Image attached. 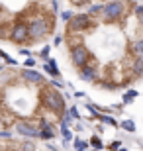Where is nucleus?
I'll use <instances>...</instances> for the list:
<instances>
[{
	"mask_svg": "<svg viewBox=\"0 0 143 151\" xmlns=\"http://www.w3.org/2000/svg\"><path fill=\"white\" fill-rule=\"evenodd\" d=\"M63 43H78L86 65L77 73L94 88L116 92L143 81V6L110 0L75 12L65 22Z\"/></svg>",
	"mask_w": 143,
	"mask_h": 151,
	"instance_id": "1",
	"label": "nucleus"
},
{
	"mask_svg": "<svg viewBox=\"0 0 143 151\" xmlns=\"http://www.w3.org/2000/svg\"><path fill=\"white\" fill-rule=\"evenodd\" d=\"M59 24V0H0V41L16 26H28L29 47L45 45Z\"/></svg>",
	"mask_w": 143,
	"mask_h": 151,
	"instance_id": "2",
	"label": "nucleus"
},
{
	"mask_svg": "<svg viewBox=\"0 0 143 151\" xmlns=\"http://www.w3.org/2000/svg\"><path fill=\"white\" fill-rule=\"evenodd\" d=\"M0 151H57L47 141L24 139L16 135H0Z\"/></svg>",
	"mask_w": 143,
	"mask_h": 151,
	"instance_id": "3",
	"label": "nucleus"
},
{
	"mask_svg": "<svg viewBox=\"0 0 143 151\" xmlns=\"http://www.w3.org/2000/svg\"><path fill=\"white\" fill-rule=\"evenodd\" d=\"M59 2L73 12H83L94 4H104V2H110V0H59Z\"/></svg>",
	"mask_w": 143,
	"mask_h": 151,
	"instance_id": "4",
	"label": "nucleus"
},
{
	"mask_svg": "<svg viewBox=\"0 0 143 151\" xmlns=\"http://www.w3.org/2000/svg\"><path fill=\"white\" fill-rule=\"evenodd\" d=\"M43 73L45 75H51V77H61V73H59V67H57V61L55 59H47V61L43 63Z\"/></svg>",
	"mask_w": 143,
	"mask_h": 151,
	"instance_id": "5",
	"label": "nucleus"
},
{
	"mask_svg": "<svg viewBox=\"0 0 143 151\" xmlns=\"http://www.w3.org/2000/svg\"><path fill=\"white\" fill-rule=\"evenodd\" d=\"M49 51H51V47H49V45H43V49L39 51V59L47 61V59H49Z\"/></svg>",
	"mask_w": 143,
	"mask_h": 151,
	"instance_id": "6",
	"label": "nucleus"
},
{
	"mask_svg": "<svg viewBox=\"0 0 143 151\" xmlns=\"http://www.w3.org/2000/svg\"><path fill=\"white\" fill-rule=\"evenodd\" d=\"M0 57L4 59V63H6V65H16V61H14V59H12L10 55H6L4 51H0Z\"/></svg>",
	"mask_w": 143,
	"mask_h": 151,
	"instance_id": "7",
	"label": "nucleus"
},
{
	"mask_svg": "<svg viewBox=\"0 0 143 151\" xmlns=\"http://www.w3.org/2000/svg\"><path fill=\"white\" fill-rule=\"evenodd\" d=\"M22 67H26V69H35V59H26Z\"/></svg>",
	"mask_w": 143,
	"mask_h": 151,
	"instance_id": "8",
	"label": "nucleus"
}]
</instances>
